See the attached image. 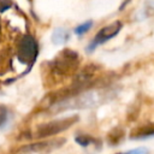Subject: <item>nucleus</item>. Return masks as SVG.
Masks as SVG:
<instances>
[{"label":"nucleus","mask_w":154,"mask_h":154,"mask_svg":"<svg viewBox=\"0 0 154 154\" xmlns=\"http://www.w3.org/2000/svg\"><path fill=\"white\" fill-rule=\"evenodd\" d=\"M37 54V45L31 36H25L22 38L18 46V57L25 64H31Z\"/></svg>","instance_id":"f257e3e1"},{"label":"nucleus","mask_w":154,"mask_h":154,"mask_svg":"<svg viewBox=\"0 0 154 154\" xmlns=\"http://www.w3.org/2000/svg\"><path fill=\"white\" fill-rule=\"evenodd\" d=\"M120 28H122V24H120L119 22H114V23H112V24H109V25L102 28V29L97 32V35L94 37L93 42L89 45L88 51L91 52V51L95 49L99 45H102V43H105L106 41H108L109 38H112L113 36H116V35L119 32Z\"/></svg>","instance_id":"f03ea898"},{"label":"nucleus","mask_w":154,"mask_h":154,"mask_svg":"<svg viewBox=\"0 0 154 154\" xmlns=\"http://www.w3.org/2000/svg\"><path fill=\"white\" fill-rule=\"evenodd\" d=\"M67 40H69V32H67L65 29L58 28V29L54 30V32H53V35H52V41H53V43H55V45H63V43H65Z\"/></svg>","instance_id":"7ed1b4c3"},{"label":"nucleus","mask_w":154,"mask_h":154,"mask_svg":"<svg viewBox=\"0 0 154 154\" xmlns=\"http://www.w3.org/2000/svg\"><path fill=\"white\" fill-rule=\"evenodd\" d=\"M91 25H93V22H91V20L84 22L83 24H81V25H78V26L75 28V34H77V35H83L84 32H87V31L91 28Z\"/></svg>","instance_id":"20e7f679"},{"label":"nucleus","mask_w":154,"mask_h":154,"mask_svg":"<svg viewBox=\"0 0 154 154\" xmlns=\"http://www.w3.org/2000/svg\"><path fill=\"white\" fill-rule=\"evenodd\" d=\"M10 6H11V1L10 0H0V12L1 11H5Z\"/></svg>","instance_id":"39448f33"},{"label":"nucleus","mask_w":154,"mask_h":154,"mask_svg":"<svg viewBox=\"0 0 154 154\" xmlns=\"http://www.w3.org/2000/svg\"><path fill=\"white\" fill-rule=\"evenodd\" d=\"M144 153H146V150L143 148H138V149H132L130 152H126L125 154H144Z\"/></svg>","instance_id":"423d86ee"}]
</instances>
